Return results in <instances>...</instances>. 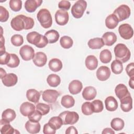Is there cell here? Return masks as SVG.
Listing matches in <instances>:
<instances>
[{
	"label": "cell",
	"mask_w": 134,
	"mask_h": 134,
	"mask_svg": "<svg viewBox=\"0 0 134 134\" xmlns=\"http://www.w3.org/2000/svg\"><path fill=\"white\" fill-rule=\"evenodd\" d=\"M35 24L34 19L24 15H18L13 18L10 21L12 28L16 31L23 29L29 30L33 28Z\"/></svg>",
	"instance_id": "cell-1"
},
{
	"label": "cell",
	"mask_w": 134,
	"mask_h": 134,
	"mask_svg": "<svg viewBox=\"0 0 134 134\" xmlns=\"http://www.w3.org/2000/svg\"><path fill=\"white\" fill-rule=\"evenodd\" d=\"M26 38L29 43L39 48L45 47L49 43L44 36L40 34L37 31H32L28 33L27 35Z\"/></svg>",
	"instance_id": "cell-2"
},
{
	"label": "cell",
	"mask_w": 134,
	"mask_h": 134,
	"mask_svg": "<svg viewBox=\"0 0 134 134\" xmlns=\"http://www.w3.org/2000/svg\"><path fill=\"white\" fill-rule=\"evenodd\" d=\"M114 50L116 60L120 61L122 63H125L130 59V51L125 44H117L115 47Z\"/></svg>",
	"instance_id": "cell-3"
},
{
	"label": "cell",
	"mask_w": 134,
	"mask_h": 134,
	"mask_svg": "<svg viewBox=\"0 0 134 134\" xmlns=\"http://www.w3.org/2000/svg\"><path fill=\"white\" fill-rule=\"evenodd\" d=\"M37 18L41 26L46 29L50 28L52 24L50 12L46 8H42L37 13Z\"/></svg>",
	"instance_id": "cell-4"
},
{
	"label": "cell",
	"mask_w": 134,
	"mask_h": 134,
	"mask_svg": "<svg viewBox=\"0 0 134 134\" xmlns=\"http://www.w3.org/2000/svg\"><path fill=\"white\" fill-rule=\"evenodd\" d=\"M59 116L61 118L63 125H72L76 123L79 119V114L75 111H64L61 113Z\"/></svg>",
	"instance_id": "cell-5"
},
{
	"label": "cell",
	"mask_w": 134,
	"mask_h": 134,
	"mask_svg": "<svg viewBox=\"0 0 134 134\" xmlns=\"http://www.w3.org/2000/svg\"><path fill=\"white\" fill-rule=\"evenodd\" d=\"M87 7V2L84 0L76 1L71 8V13L75 18H80L84 14Z\"/></svg>",
	"instance_id": "cell-6"
},
{
	"label": "cell",
	"mask_w": 134,
	"mask_h": 134,
	"mask_svg": "<svg viewBox=\"0 0 134 134\" xmlns=\"http://www.w3.org/2000/svg\"><path fill=\"white\" fill-rule=\"evenodd\" d=\"M130 9L129 7L125 4H122L118 6L113 12L117 18L119 22L123 21L128 18L130 15Z\"/></svg>",
	"instance_id": "cell-7"
},
{
	"label": "cell",
	"mask_w": 134,
	"mask_h": 134,
	"mask_svg": "<svg viewBox=\"0 0 134 134\" xmlns=\"http://www.w3.org/2000/svg\"><path fill=\"white\" fill-rule=\"evenodd\" d=\"M118 32L121 38L128 40L131 39L133 35V31L132 27L128 24H123L119 26Z\"/></svg>",
	"instance_id": "cell-8"
},
{
	"label": "cell",
	"mask_w": 134,
	"mask_h": 134,
	"mask_svg": "<svg viewBox=\"0 0 134 134\" xmlns=\"http://www.w3.org/2000/svg\"><path fill=\"white\" fill-rule=\"evenodd\" d=\"M19 54L23 60L29 61L34 58L35 54L32 47L28 45H24L20 48Z\"/></svg>",
	"instance_id": "cell-9"
},
{
	"label": "cell",
	"mask_w": 134,
	"mask_h": 134,
	"mask_svg": "<svg viewBox=\"0 0 134 134\" xmlns=\"http://www.w3.org/2000/svg\"><path fill=\"white\" fill-rule=\"evenodd\" d=\"M59 92L55 90H46L42 93V99L48 103H54L59 96Z\"/></svg>",
	"instance_id": "cell-10"
},
{
	"label": "cell",
	"mask_w": 134,
	"mask_h": 134,
	"mask_svg": "<svg viewBox=\"0 0 134 134\" xmlns=\"http://www.w3.org/2000/svg\"><path fill=\"white\" fill-rule=\"evenodd\" d=\"M69 19V15L67 11L59 9L55 14V20L57 24L60 26L66 25Z\"/></svg>",
	"instance_id": "cell-11"
},
{
	"label": "cell",
	"mask_w": 134,
	"mask_h": 134,
	"mask_svg": "<svg viewBox=\"0 0 134 134\" xmlns=\"http://www.w3.org/2000/svg\"><path fill=\"white\" fill-rule=\"evenodd\" d=\"M3 84L7 87H11L15 85L18 82L17 76L14 73L6 74L2 79Z\"/></svg>",
	"instance_id": "cell-12"
},
{
	"label": "cell",
	"mask_w": 134,
	"mask_h": 134,
	"mask_svg": "<svg viewBox=\"0 0 134 134\" xmlns=\"http://www.w3.org/2000/svg\"><path fill=\"white\" fill-rule=\"evenodd\" d=\"M110 74V69L106 66H100L96 71L97 78L101 81H105L108 79Z\"/></svg>",
	"instance_id": "cell-13"
},
{
	"label": "cell",
	"mask_w": 134,
	"mask_h": 134,
	"mask_svg": "<svg viewBox=\"0 0 134 134\" xmlns=\"http://www.w3.org/2000/svg\"><path fill=\"white\" fill-rule=\"evenodd\" d=\"M47 57L43 52H37L35 53L32 61L38 67L43 66L47 62Z\"/></svg>",
	"instance_id": "cell-14"
},
{
	"label": "cell",
	"mask_w": 134,
	"mask_h": 134,
	"mask_svg": "<svg viewBox=\"0 0 134 134\" xmlns=\"http://www.w3.org/2000/svg\"><path fill=\"white\" fill-rule=\"evenodd\" d=\"M35 110V106L28 102H24L20 106V112L21 115L25 117H28Z\"/></svg>",
	"instance_id": "cell-15"
},
{
	"label": "cell",
	"mask_w": 134,
	"mask_h": 134,
	"mask_svg": "<svg viewBox=\"0 0 134 134\" xmlns=\"http://www.w3.org/2000/svg\"><path fill=\"white\" fill-rule=\"evenodd\" d=\"M10 122L1 119L0 120V132L2 134L15 133L16 130L9 124Z\"/></svg>",
	"instance_id": "cell-16"
},
{
	"label": "cell",
	"mask_w": 134,
	"mask_h": 134,
	"mask_svg": "<svg viewBox=\"0 0 134 134\" xmlns=\"http://www.w3.org/2000/svg\"><path fill=\"white\" fill-rule=\"evenodd\" d=\"M102 39L105 45L111 46L116 42L117 36L113 32L108 31L103 34Z\"/></svg>",
	"instance_id": "cell-17"
},
{
	"label": "cell",
	"mask_w": 134,
	"mask_h": 134,
	"mask_svg": "<svg viewBox=\"0 0 134 134\" xmlns=\"http://www.w3.org/2000/svg\"><path fill=\"white\" fill-rule=\"evenodd\" d=\"M120 108L124 112L130 111L132 108V99L130 94L120 99Z\"/></svg>",
	"instance_id": "cell-18"
},
{
	"label": "cell",
	"mask_w": 134,
	"mask_h": 134,
	"mask_svg": "<svg viewBox=\"0 0 134 134\" xmlns=\"http://www.w3.org/2000/svg\"><path fill=\"white\" fill-rule=\"evenodd\" d=\"M96 94V90L95 87L91 86L85 87L82 92L83 97L86 100H91L94 99Z\"/></svg>",
	"instance_id": "cell-19"
},
{
	"label": "cell",
	"mask_w": 134,
	"mask_h": 134,
	"mask_svg": "<svg viewBox=\"0 0 134 134\" xmlns=\"http://www.w3.org/2000/svg\"><path fill=\"white\" fill-rule=\"evenodd\" d=\"M83 84L81 81L77 80L72 81L69 85V90L71 94L76 95L81 92Z\"/></svg>",
	"instance_id": "cell-20"
},
{
	"label": "cell",
	"mask_w": 134,
	"mask_h": 134,
	"mask_svg": "<svg viewBox=\"0 0 134 134\" xmlns=\"http://www.w3.org/2000/svg\"><path fill=\"white\" fill-rule=\"evenodd\" d=\"M42 3V0H27L25 3V8L29 13L34 12Z\"/></svg>",
	"instance_id": "cell-21"
},
{
	"label": "cell",
	"mask_w": 134,
	"mask_h": 134,
	"mask_svg": "<svg viewBox=\"0 0 134 134\" xmlns=\"http://www.w3.org/2000/svg\"><path fill=\"white\" fill-rule=\"evenodd\" d=\"M25 128L29 133L34 134L39 132L41 126L39 122H33L29 120L25 124Z\"/></svg>",
	"instance_id": "cell-22"
},
{
	"label": "cell",
	"mask_w": 134,
	"mask_h": 134,
	"mask_svg": "<svg viewBox=\"0 0 134 134\" xmlns=\"http://www.w3.org/2000/svg\"><path fill=\"white\" fill-rule=\"evenodd\" d=\"M116 95L119 99H121L127 95L130 94L126 86L123 84H119L115 88Z\"/></svg>",
	"instance_id": "cell-23"
},
{
	"label": "cell",
	"mask_w": 134,
	"mask_h": 134,
	"mask_svg": "<svg viewBox=\"0 0 134 134\" xmlns=\"http://www.w3.org/2000/svg\"><path fill=\"white\" fill-rule=\"evenodd\" d=\"M105 105L106 109L110 111H115L118 108V102L112 96H108L105 99Z\"/></svg>",
	"instance_id": "cell-24"
},
{
	"label": "cell",
	"mask_w": 134,
	"mask_h": 134,
	"mask_svg": "<svg viewBox=\"0 0 134 134\" xmlns=\"http://www.w3.org/2000/svg\"><path fill=\"white\" fill-rule=\"evenodd\" d=\"M26 97L30 102L37 103L40 99V93L35 89H29L26 92Z\"/></svg>",
	"instance_id": "cell-25"
},
{
	"label": "cell",
	"mask_w": 134,
	"mask_h": 134,
	"mask_svg": "<svg viewBox=\"0 0 134 134\" xmlns=\"http://www.w3.org/2000/svg\"><path fill=\"white\" fill-rule=\"evenodd\" d=\"M86 67L90 70H94L98 66V60L93 55H88L85 61Z\"/></svg>",
	"instance_id": "cell-26"
},
{
	"label": "cell",
	"mask_w": 134,
	"mask_h": 134,
	"mask_svg": "<svg viewBox=\"0 0 134 134\" xmlns=\"http://www.w3.org/2000/svg\"><path fill=\"white\" fill-rule=\"evenodd\" d=\"M119 23V21L116 16L111 14L108 15L105 19V25L108 29H113L115 28Z\"/></svg>",
	"instance_id": "cell-27"
},
{
	"label": "cell",
	"mask_w": 134,
	"mask_h": 134,
	"mask_svg": "<svg viewBox=\"0 0 134 134\" xmlns=\"http://www.w3.org/2000/svg\"><path fill=\"white\" fill-rule=\"evenodd\" d=\"M48 65L49 69L54 72L60 71L62 68V63L61 61L58 58L51 59L49 62Z\"/></svg>",
	"instance_id": "cell-28"
},
{
	"label": "cell",
	"mask_w": 134,
	"mask_h": 134,
	"mask_svg": "<svg viewBox=\"0 0 134 134\" xmlns=\"http://www.w3.org/2000/svg\"><path fill=\"white\" fill-rule=\"evenodd\" d=\"M44 36L47 38L49 43H53L59 40L60 35L57 30L52 29L47 31L44 34Z\"/></svg>",
	"instance_id": "cell-29"
},
{
	"label": "cell",
	"mask_w": 134,
	"mask_h": 134,
	"mask_svg": "<svg viewBox=\"0 0 134 134\" xmlns=\"http://www.w3.org/2000/svg\"><path fill=\"white\" fill-rule=\"evenodd\" d=\"M88 46L92 49H99L104 46V42L100 38H94L91 39L88 43Z\"/></svg>",
	"instance_id": "cell-30"
},
{
	"label": "cell",
	"mask_w": 134,
	"mask_h": 134,
	"mask_svg": "<svg viewBox=\"0 0 134 134\" xmlns=\"http://www.w3.org/2000/svg\"><path fill=\"white\" fill-rule=\"evenodd\" d=\"M47 82L48 85L53 87H57L61 83L60 77L55 74H51L47 78Z\"/></svg>",
	"instance_id": "cell-31"
},
{
	"label": "cell",
	"mask_w": 134,
	"mask_h": 134,
	"mask_svg": "<svg viewBox=\"0 0 134 134\" xmlns=\"http://www.w3.org/2000/svg\"><path fill=\"white\" fill-rule=\"evenodd\" d=\"M61 105L66 108L73 107L75 104V99L71 95H65L62 97L61 100Z\"/></svg>",
	"instance_id": "cell-32"
},
{
	"label": "cell",
	"mask_w": 134,
	"mask_h": 134,
	"mask_svg": "<svg viewBox=\"0 0 134 134\" xmlns=\"http://www.w3.org/2000/svg\"><path fill=\"white\" fill-rule=\"evenodd\" d=\"M125 125L124 121L120 118H113L110 122V126L113 130L116 131H120L122 130Z\"/></svg>",
	"instance_id": "cell-33"
},
{
	"label": "cell",
	"mask_w": 134,
	"mask_h": 134,
	"mask_svg": "<svg viewBox=\"0 0 134 134\" xmlns=\"http://www.w3.org/2000/svg\"><path fill=\"white\" fill-rule=\"evenodd\" d=\"M16 117L15 111L10 108H8L3 111L2 114V118L9 122L14 120Z\"/></svg>",
	"instance_id": "cell-34"
},
{
	"label": "cell",
	"mask_w": 134,
	"mask_h": 134,
	"mask_svg": "<svg viewBox=\"0 0 134 134\" xmlns=\"http://www.w3.org/2000/svg\"><path fill=\"white\" fill-rule=\"evenodd\" d=\"M112 72L115 74H119L123 71L122 63L118 60H114L111 64Z\"/></svg>",
	"instance_id": "cell-35"
},
{
	"label": "cell",
	"mask_w": 134,
	"mask_h": 134,
	"mask_svg": "<svg viewBox=\"0 0 134 134\" xmlns=\"http://www.w3.org/2000/svg\"><path fill=\"white\" fill-rule=\"evenodd\" d=\"M112 58L111 53L108 49L102 50L99 54L100 61L103 63H108L110 62Z\"/></svg>",
	"instance_id": "cell-36"
},
{
	"label": "cell",
	"mask_w": 134,
	"mask_h": 134,
	"mask_svg": "<svg viewBox=\"0 0 134 134\" xmlns=\"http://www.w3.org/2000/svg\"><path fill=\"white\" fill-rule=\"evenodd\" d=\"M49 124L55 130L59 129L63 125L61 118L59 116L51 117L48 121Z\"/></svg>",
	"instance_id": "cell-37"
},
{
	"label": "cell",
	"mask_w": 134,
	"mask_h": 134,
	"mask_svg": "<svg viewBox=\"0 0 134 134\" xmlns=\"http://www.w3.org/2000/svg\"><path fill=\"white\" fill-rule=\"evenodd\" d=\"M61 46L64 49H69L71 48L73 44L72 39L67 36H62L60 40Z\"/></svg>",
	"instance_id": "cell-38"
},
{
	"label": "cell",
	"mask_w": 134,
	"mask_h": 134,
	"mask_svg": "<svg viewBox=\"0 0 134 134\" xmlns=\"http://www.w3.org/2000/svg\"><path fill=\"white\" fill-rule=\"evenodd\" d=\"M82 113L85 115H91L94 112L91 102H86L84 103L81 107Z\"/></svg>",
	"instance_id": "cell-39"
},
{
	"label": "cell",
	"mask_w": 134,
	"mask_h": 134,
	"mask_svg": "<svg viewBox=\"0 0 134 134\" xmlns=\"http://www.w3.org/2000/svg\"><path fill=\"white\" fill-rule=\"evenodd\" d=\"M10 60L7 63V65L12 68H15L17 67L20 63V60L18 57L14 53H10Z\"/></svg>",
	"instance_id": "cell-40"
},
{
	"label": "cell",
	"mask_w": 134,
	"mask_h": 134,
	"mask_svg": "<svg viewBox=\"0 0 134 134\" xmlns=\"http://www.w3.org/2000/svg\"><path fill=\"white\" fill-rule=\"evenodd\" d=\"M36 108V109L37 110L42 116L47 114L50 111V106L47 104L42 103H38Z\"/></svg>",
	"instance_id": "cell-41"
},
{
	"label": "cell",
	"mask_w": 134,
	"mask_h": 134,
	"mask_svg": "<svg viewBox=\"0 0 134 134\" xmlns=\"http://www.w3.org/2000/svg\"><path fill=\"white\" fill-rule=\"evenodd\" d=\"M94 113H100L103 111L104 106L103 102L99 99H96L91 102Z\"/></svg>",
	"instance_id": "cell-42"
},
{
	"label": "cell",
	"mask_w": 134,
	"mask_h": 134,
	"mask_svg": "<svg viewBox=\"0 0 134 134\" xmlns=\"http://www.w3.org/2000/svg\"><path fill=\"white\" fill-rule=\"evenodd\" d=\"M11 42L14 46L19 47L21 46L24 43L23 37L19 34L14 35L10 39Z\"/></svg>",
	"instance_id": "cell-43"
},
{
	"label": "cell",
	"mask_w": 134,
	"mask_h": 134,
	"mask_svg": "<svg viewBox=\"0 0 134 134\" xmlns=\"http://www.w3.org/2000/svg\"><path fill=\"white\" fill-rule=\"evenodd\" d=\"M9 7L14 12L19 11L22 7V1L20 0H10Z\"/></svg>",
	"instance_id": "cell-44"
},
{
	"label": "cell",
	"mask_w": 134,
	"mask_h": 134,
	"mask_svg": "<svg viewBox=\"0 0 134 134\" xmlns=\"http://www.w3.org/2000/svg\"><path fill=\"white\" fill-rule=\"evenodd\" d=\"M42 116V115L36 109L28 116V118L31 121L39 122L41 119Z\"/></svg>",
	"instance_id": "cell-45"
},
{
	"label": "cell",
	"mask_w": 134,
	"mask_h": 134,
	"mask_svg": "<svg viewBox=\"0 0 134 134\" xmlns=\"http://www.w3.org/2000/svg\"><path fill=\"white\" fill-rule=\"evenodd\" d=\"M9 18L8 10L3 6H0V21L2 23L6 22Z\"/></svg>",
	"instance_id": "cell-46"
},
{
	"label": "cell",
	"mask_w": 134,
	"mask_h": 134,
	"mask_svg": "<svg viewBox=\"0 0 134 134\" xmlns=\"http://www.w3.org/2000/svg\"><path fill=\"white\" fill-rule=\"evenodd\" d=\"M10 58V53L5 52L4 53L0 55V63L2 65L7 64Z\"/></svg>",
	"instance_id": "cell-47"
},
{
	"label": "cell",
	"mask_w": 134,
	"mask_h": 134,
	"mask_svg": "<svg viewBox=\"0 0 134 134\" xmlns=\"http://www.w3.org/2000/svg\"><path fill=\"white\" fill-rule=\"evenodd\" d=\"M58 7L62 10H68L70 9L71 7V3L68 1L62 0L59 3Z\"/></svg>",
	"instance_id": "cell-48"
},
{
	"label": "cell",
	"mask_w": 134,
	"mask_h": 134,
	"mask_svg": "<svg viewBox=\"0 0 134 134\" xmlns=\"http://www.w3.org/2000/svg\"><path fill=\"white\" fill-rule=\"evenodd\" d=\"M43 132L44 134H54L56 132V130L53 129L48 122L43 126Z\"/></svg>",
	"instance_id": "cell-49"
},
{
	"label": "cell",
	"mask_w": 134,
	"mask_h": 134,
	"mask_svg": "<svg viewBox=\"0 0 134 134\" xmlns=\"http://www.w3.org/2000/svg\"><path fill=\"white\" fill-rule=\"evenodd\" d=\"M126 71L128 75L130 77H134V65L133 62L128 64L126 68Z\"/></svg>",
	"instance_id": "cell-50"
},
{
	"label": "cell",
	"mask_w": 134,
	"mask_h": 134,
	"mask_svg": "<svg viewBox=\"0 0 134 134\" xmlns=\"http://www.w3.org/2000/svg\"><path fill=\"white\" fill-rule=\"evenodd\" d=\"M5 39L3 37V35L1 36V48H0V55L4 53L5 52Z\"/></svg>",
	"instance_id": "cell-51"
},
{
	"label": "cell",
	"mask_w": 134,
	"mask_h": 134,
	"mask_svg": "<svg viewBox=\"0 0 134 134\" xmlns=\"http://www.w3.org/2000/svg\"><path fill=\"white\" fill-rule=\"evenodd\" d=\"M66 134H77L78 131L75 127L74 126H70L68 127L66 131H65Z\"/></svg>",
	"instance_id": "cell-52"
},
{
	"label": "cell",
	"mask_w": 134,
	"mask_h": 134,
	"mask_svg": "<svg viewBox=\"0 0 134 134\" xmlns=\"http://www.w3.org/2000/svg\"><path fill=\"white\" fill-rule=\"evenodd\" d=\"M102 134H105V133H111V134H114L115 132L114 131L110 128H106L103 129V131L102 132Z\"/></svg>",
	"instance_id": "cell-53"
},
{
	"label": "cell",
	"mask_w": 134,
	"mask_h": 134,
	"mask_svg": "<svg viewBox=\"0 0 134 134\" xmlns=\"http://www.w3.org/2000/svg\"><path fill=\"white\" fill-rule=\"evenodd\" d=\"M133 80H134V77H130V79L129 81V85L130 87V88H131L132 89L134 88Z\"/></svg>",
	"instance_id": "cell-54"
},
{
	"label": "cell",
	"mask_w": 134,
	"mask_h": 134,
	"mask_svg": "<svg viewBox=\"0 0 134 134\" xmlns=\"http://www.w3.org/2000/svg\"><path fill=\"white\" fill-rule=\"evenodd\" d=\"M7 73H6V71L3 69V68H1V79L3 77V76H4Z\"/></svg>",
	"instance_id": "cell-55"
}]
</instances>
